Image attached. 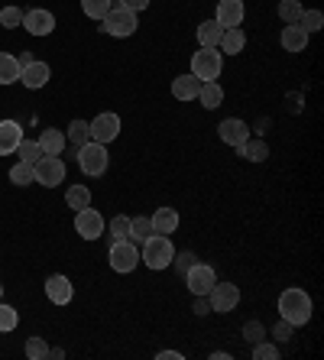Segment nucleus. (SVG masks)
<instances>
[{"mask_svg":"<svg viewBox=\"0 0 324 360\" xmlns=\"http://www.w3.org/2000/svg\"><path fill=\"white\" fill-rule=\"evenodd\" d=\"M279 319H285L289 325H295V328L311 321V299H308L305 289L289 285V289L279 295Z\"/></svg>","mask_w":324,"mask_h":360,"instance_id":"obj_1","label":"nucleus"},{"mask_svg":"<svg viewBox=\"0 0 324 360\" xmlns=\"http://www.w3.org/2000/svg\"><path fill=\"white\" fill-rule=\"evenodd\" d=\"M172 257H175V247H172V240H169V234H150L143 240L140 263H146L150 269L172 266Z\"/></svg>","mask_w":324,"mask_h":360,"instance_id":"obj_2","label":"nucleus"},{"mask_svg":"<svg viewBox=\"0 0 324 360\" xmlns=\"http://www.w3.org/2000/svg\"><path fill=\"white\" fill-rule=\"evenodd\" d=\"M221 68H224V52L217 49V46H201L191 56V75L198 78V82H217Z\"/></svg>","mask_w":324,"mask_h":360,"instance_id":"obj_3","label":"nucleus"},{"mask_svg":"<svg viewBox=\"0 0 324 360\" xmlns=\"http://www.w3.org/2000/svg\"><path fill=\"white\" fill-rule=\"evenodd\" d=\"M108 162H110V153L104 143L88 140L84 146H78V166H82L84 176H91V179L104 176V172H108Z\"/></svg>","mask_w":324,"mask_h":360,"instance_id":"obj_4","label":"nucleus"},{"mask_svg":"<svg viewBox=\"0 0 324 360\" xmlns=\"http://www.w3.org/2000/svg\"><path fill=\"white\" fill-rule=\"evenodd\" d=\"M101 26H104V33L108 36H117V39H127V36H134L136 33V26H140V20H136L134 10H127V7H110L108 10V17L101 20Z\"/></svg>","mask_w":324,"mask_h":360,"instance_id":"obj_5","label":"nucleus"},{"mask_svg":"<svg viewBox=\"0 0 324 360\" xmlns=\"http://www.w3.org/2000/svg\"><path fill=\"white\" fill-rule=\"evenodd\" d=\"M110 269L114 273H134L136 266H140V247H136L130 237H124V240H114L110 243Z\"/></svg>","mask_w":324,"mask_h":360,"instance_id":"obj_6","label":"nucleus"},{"mask_svg":"<svg viewBox=\"0 0 324 360\" xmlns=\"http://www.w3.org/2000/svg\"><path fill=\"white\" fill-rule=\"evenodd\" d=\"M33 172H36V182L46 185V188H56V185L65 182V162L58 156H39L33 162Z\"/></svg>","mask_w":324,"mask_h":360,"instance_id":"obj_7","label":"nucleus"},{"mask_svg":"<svg viewBox=\"0 0 324 360\" xmlns=\"http://www.w3.org/2000/svg\"><path fill=\"white\" fill-rule=\"evenodd\" d=\"M88 130H91V140L94 143H104V146H108V143H114L117 136H120V117H117V114H98V117L94 120H88Z\"/></svg>","mask_w":324,"mask_h":360,"instance_id":"obj_8","label":"nucleus"},{"mask_svg":"<svg viewBox=\"0 0 324 360\" xmlns=\"http://www.w3.org/2000/svg\"><path fill=\"white\" fill-rule=\"evenodd\" d=\"M185 283H188V289L195 295H208L217 283V273L208 266V263H191L188 273H185Z\"/></svg>","mask_w":324,"mask_h":360,"instance_id":"obj_9","label":"nucleus"},{"mask_svg":"<svg viewBox=\"0 0 324 360\" xmlns=\"http://www.w3.org/2000/svg\"><path fill=\"white\" fill-rule=\"evenodd\" d=\"M208 302H211V311H233L237 302H240V285L233 283H214V289L208 292Z\"/></svg>","mask_w":324,"mask_h":360,"instance_id":"obj_10","label":"nucleus"},{"mask_svg":"<svg viewBox=\"0 0 324 360\" xmlns=\"http://www.w3.org/2000/svg\"><path fill=\"white\" fill-rule=\"evenodd\" d=\"M75 231L84 237V240H98V237L104 234V218H101V211H94L91 205L82 208L75 214Z\"/></svg>","mask_w":324,"mask_h":360,"instance_id":"obj_11","label":"nucleus"},{"mask_svg":"<svg viewBox=\"0 0 324 360\" xmlns=\"http://www.w3.org/2000/svg\"><path fill=\"white\" fill-rule=\"evenodd\" d=\"M23 26H26V33H33V36H49L52 30H56V17H52L49 10H26L23 13Z\"/></svg>","mask_w":324,"mask_h":360,"instance_id":"obj_12","label":"nucleus"},{"mask_svg":"<svg viewBox=\"0 0 324 360\" xmlns=\"http://www.w3.org/2000/svg\"><path fill=\"white\" fill-rule=\"evenodd\" d=\"M49 75H52V68L46 65V62H36V59L30 62V65L20 68V82H23L30 91H39V88H46Z\"/></svg>","mask_w":324,"mask_h":360,"instance_id":"obj_13","label":"nucleus"},{"mask_svg":"<svg viewBox=\"0 0 324 360\" xmlns=\"http://www.w3.org/2000/svg\"><path fill=\"white\" fill-rule=\"evenodd\" d=\"M46 295H49V302H56V305H68L72 295H75V285H72V279L68 276L56 273V276L46 279Z\"/></svg>","mask_w":324,"mask_h":360,"instance_id":"obj_14","label":"nucleus"},{"mask_svg":"<svg viewBox=\"0 0 324 360\" xmlns=\"http://www.w3.org/2000/svg\"><path fill=\"white\" fill-rule=\"evenodd\" d=\"M217 136H221L227 146H240V143L250 136V127H247V120H240V117H227V120H221V127H217Z\"/></svg>","mask_w":324,"mask_h":360,"instance_id":"obj_15","label":"nucleus"},{"mask_svg":"<svg viewBox=\"0 0 324 360\" xmlns=\"http://www.w3.org/2000/svg\"><path fill=\"white\" fill-rule=\"evenodd\" d=\"M243 13H247V10H243V0H221L214 10V20L224 26V30H231V26L243 23Z\"/></svg>","mask_w":324,"mask_h":360,"instance_id":"obj_16","label":"nucleus"},{"mask_svg":"<svg viewBox=\"0 0 324 360\" xmlns=\"http://www.w3.org/2000/svg\"><path fill=\"white\" fill-rule=\"evenodd\" d=\"M20 140H23V127L17 120H0V156L17 153Z\"/></svg>","mask_w":324,"mask_h":360,"instance_id":"obj_17","label":"nucleus"},{"mask_svg":"<svg viewBox=\"0 0 324 360\" xmlns=\"http://www.w3.org/2000/svg\"><path fill=\"white\" fill-rule=\"evenodd\" d=\"M279 42H283L285 52H305L308 49V33L299 23H289L283 30V36H279Z\"/></svg>","mask_w":324,"mask_h":360,"instance_id":"obj_18","label":"nucleus"},{"mask_svg":"<svg viewBox=\"0 0 324 360\" xmlns=\"http://www.w3.org/2000/svg\"><path fill=\"white\" fill-rule=\"evenodd\" d=\"M201 84L205 82H198V78L191 75H175V82H172V94L179 101H198V91H201Z\"/></svg>","mask_w":324,"mask_h":360,"instance_id":"obj_19","label":"nucleus"},{"mask_svg":"<svg viewBox=\"0 0 324 360\" xmlns=\"http://www.w3.org/2000/svg\"><path fill=\"white\" fill-rule=\"evenodd\" d=\"M153 234H175V227H179V211L175 208H156L153 211Z\"/></svg>","mask_w":324,"mask_h":360,"instance_id":"obj_20","label":"nucleus"},{"mask_svg":"<svg viewBox=\"0 0 324 360\" xmlns=\"http://www.w3.org/2000/svg\"><path fill=\"white\" fill-rule=\"evenodd\" d=\"M39 150H42V156H58V153L65 150V134H62V130H52V127H46V130H42L39 134Z\"/></svg>","mask_w":324,"mask_h":360,"instance_id":"obj_21","label":"nucleus"},{"mask_svg":"<svg viewBox=\"0 0 324 360\" xmlns=\"http://www.w3.org/2000/svg\"><path fill=\"white\" fill-rule=\"evenodd\" d=\"M243 46H247V36H243L240 26H231V30H224V36H221V42H217V49L227 52V56H240Z\"/></svg>","mask_w":324,"mask_h":360,"instance_id":"obj_22","label":"nucleus"},{"mask_svg":"<svg viewBox=\"0 0 324 360\" xmlns=\"http://www.w3.org/2000/svg\"><path fill=\"white\" fill-rule=\"evenodd\" d=\"M237 150H240V156L243 160H250V162H266V156H269L266 140H250V136L237 146Z\"/></svg>","mask_w":324,"mask_h":360,"instance_id":"obj_23","label":"nucleus"},{"mask_svg":"<svg viewBox=\"0 0 324 360\" xmlns=\"http://www.w3.org/2000/svg\"><path fill=\"white\" fill-rule=\"evenodd\" d=\"M20 82V59L13 52H0V84Z\"/></svg>","mask_w":324,"mask_h":360,"instance_id":"obj_24","label":"nucleus"},{"mask_svg":"<svg viewBox=\"0 0 324 360\" xmlns=\"http://www.w3.org/2000/svg\"><path fill=\"white\" fill-rule=\"evenodd\" d=\"M198 101L208 110L221 108V101H224V88H221L217 82H205V84H201V91H198Z\"/></svg>","mask_w":324,"mask_h":360,"instance_id":"obj_25","label":"nucleus"},{"mask_svg":"<svg viewBox=\"0 0 324 360\" xmlns=\"http://www.w3.org/2000/svg\"><path fill=\"white\" fill-rule=\"evenodd\" d=\"M221 36H224V26L217 23V20H205V23L198 26V42L201 46H217Z\"/></svg>","mask_w":324,"mask_h":360,"instance_id":"obj_26","label":"nucleus"},{"mask_svg":"<svg viewBox=\"0 0 324 360\" xmlns=\"http://www.w3.org/2000/svg\"><path fill=\"white\" fill-rule=\"evenodd\" d=\"M65 205L68 208H75V211L88 208V205H91V192H88V185H72L68 195H65Z\"/></svg>","mask_w":324,"mask_h":360,"instance_id":"obj_27","label":"nucleus"},{"mask_svg":"<svg viewBox=\"0 0 324 360\" xmlns=\"http://www.w3.org/2000/svg\"><path fill=\"white\" fill-rule=\"evenodd\" d=\"M10 182H13V185H30V182H36L33 162H23V160H20L17 166L10 169Z\"/></svg>","mask_w":324,"mask_h":360,"instance_id":"obj_28","label":"nucleus"},{"mask_svg":"<svg viewBox=\"0 0 324 360\" xmlns=\"http://www.w3.org/2000/svg\"><path fill=\"white\" fill-rule=\"evenodd\" d=\"M302 13H305L302 0H279V17H283L285 23H299Z\"/></svg>","mask_w":324,"mask_h":360,"instance_id":"obj_29","label":"nucleus"},{"mask_svg":"<svg viewBox=\"0 0 324 360\" xmlns=\"http://www.w3.org/2000/svg\"><path fill=\"white\" fill-rule=\"evenodd\" d=\"M65 140H72V146H84V143L91 140L88 120H72V127H68V136H65Z\"/></svg>","mask_w":324,"mask_h":360,"instance_id":"obj_30","label":"nucleus"},{"mask_svg":"<svg viewBox=\"0 0 324 360\" xmlns=\"http://www.w3.org/2000/svg\"><path fill=\"white\" fill-rule=\"evenodd\" d=\"M114 7L110 0H82V10H84V17H91V20H104L108 17V10Z\"/></svg>","mask_w":324,"mask_h":360,"instance_id":"obj_31","label":"nucleus"},{"mask_svg":"<svg viewBox=\"0 0 324 360\" xmlns=\"http://www.w3.org/2000/svg\"><path fill=\"white\" fill-rule=\"evenodd\" d=\"M150 234H153L150 218H130V240H134V243H143Z\"/></svg>","mask_w":324,"mask_h":360,"instance_id":"obj_32","label":"nucleus"},{"mask_svg":"<svg viewBox=\"0 0 324 360\" xmlns=\"http://www.w3.org/2000/svg\"><path fill=\"white\" fill-rule=\"evenodd\" d=\"M299 26L305 30L308 36L318 33V30L324 26V13H321V10H305V13H302V20H299Z\"/></svg>","mask_w":324,"mask_h":360,"instance_id":"obj_33","label":"nucleus"},{"mask_svg":"<svg viewBox=\"0 0 324 360\" xmlns=\"http://www.w3.org/2000/svg\"><path fill=\"white\" fill-rule=\"evenodd\" d=\"M26 357L30 360H46L49 357V344H46V338H30V341H26Z\"/></svg>","mask_w":324,"mask_h":360,"instance_id":"obj_34","label":"nucleus"},{"mask_svg":"<svg viewBox=\"0 0 324 360\" xmlns=\"http://www.w3.org/2000/svg\"><path fill=\"white\" fill-rule=\"evenodd\" d=\"M17 321H20L17 309H13V305H7V302H0V331H13V328H17Z\"/></svg>","mask_w":324,"mask_h":360,"instance_id":"obj_35","label":"nucleus"},{"mask_svg":"<svg viewBox=\"0 0 324 360\" xmlns=\"http://www.w3.org/2000/svg\"><path fill=\"white\" fill-rule=\"evenodd\" d=\"M17 153H20V160H23V162H36L42 156V150H39V143H36V140H20Z\"/></svg>","mask_w":324,"mask_h":360,"instance_id":"obj_36","label":"nucleus"},{"mask_svg":"<svg viewBox=\"0 0 324 360\" xmlns=\"http://www.w3.org/2000/svg\"><path fill=\"white\" fill-rule=\"evenodd\" d=\"M20 23H23V10H20V7H4V10H0V26L17 30Z\"/></svg>","mask_w":324,"mask_h":360,"instance_id":"obj_37","label":"nucleus"},{"mask_svg":"<svg viewBox=\"0 0 324 360\" xmlns=\"http://www.w3.org/2000/svg\"><path fill=\"white\" fill-rule=\"evenodd\" d=\"M253 357L257 360H279V347L269 341H257L253 344Z\"/></svg>","mask_w":324,"mask_h":360,"instance_id":"obj_38","label":"nucleus"},{"mask_svg":"<svg viewBox=\"0 0 324 360\" xmlns=\"http://www.w3.org/2000/svg\"><path fill=\"white\" fill-rule=\"evenodd\" d=\"M110 234H114V240L130 237V218H127V214H117V218L110 221Z\"/></svg>","mask_w":324,"mask_h":360,"instance_id":"obj_39","label":"nucleus"},{"mask_svg":"<svg viewBox=\"0 0 324 360\" xmlns=\"http://www.w3.org/2000/svg\"><path fill=\"white\" fill-rule=\"evenodd\" d=\"M243 338H247L250 344H257L266 338V328L259 325V321H247V325H243Z\"/></svg>","mask_w":324,"mask_h":360,"instance_id":"obj_40","label":"nucleus"},{"mask_svg":"<svg viewBox=\"0 0 324 360\" xmlns=\"http://www.w3.org/2000/svg\"><path fill=\"white\" fill-rule=\"evenodd\" d=\"M292 331H295V325H289V321H279V325H276L273 328V338H276V341H289V338H292Z\"/></svg>","mask_w":324,"mask_h":360,"instance_id":"obj_41","label":"nucleus"},{"mask_svg":"<svg viewBox=\"0 0 324 360\" xmlns=\"http://www.w3.org/2000/svg\"><path fill=\"white\" fill-rule=\"evenodd\" d=\"M191 311H195V315H208V311H211L208 295H195V302H191Z\"/></svg>","mask_w":324,"mask_h":360,"instance_id":"obj_42","label":"nucleus"},{"mask_svg":"<svg viewBox=\"0 0 324 360\" xmlns=\"http://www.w3.org/2000/svg\"><path fill=\"white\" fill-rule=\"evenodd\" d=\"M172 263L182 269V273H188V266L195 263V253H179V257H172Z\"/></svg>","mask_w":324,"mask_h":360,"instance_id":"obj_43","label":"nucleus"},{"mask_svg":"<svg viewBox=\"0 0 324 360\" xmlns=\"http://www.w3.org/2000/svg\"><path fill=\"white\" fill-rule=\"evenodd\" d=\"M120 7H127V10H134V13H140V10L150 7V0H120Z\"/></svg>","mask_w":324,"mask_h":360,"instance_id":"obj_44","label":"nucleus"},{"mask_svg":"<svg viewBox=\"0 0 324 360\" xmlns=\"http://www.w3.org/2000/svg\"><path fill=\"white\" fill-rule=\"evenodd\" d=\"M156 357L159 360H182V354H179V351H159Z\"/></svg>","mask_w":324,"mask_h":360,"instance_id":"obj_45","label":"nucleus"},{"mask_svg":"<svg viewBox=\"0 0 324 360\" xmlns=\"http://www.w3.org/2000/svg\"><path fill=\"white\" fill-rule=\"evenodd\" d=\"M30 62H33V56H30V52H20V68L30 65Z\"/></svg>","mask_w":324,"mask_h":360,"instance_id":"obj_46","label":"nucleus"},{"mask_svg":"<svg viewBox=\"0 0 324 360\" xmlns=\"http://www.w3.org/2000/svg\"><path fill=\"white\" fill-rule=\"evenodd\" d=\"M0 295H4V285H0Z\"/></svg>","mask_w":324,"mask_h":360,"instance_id":"obj_47","label":"nucleus"}]
</instances>
